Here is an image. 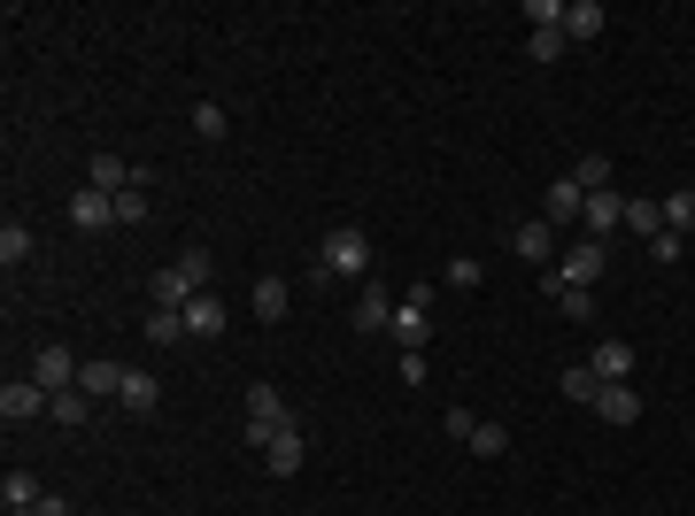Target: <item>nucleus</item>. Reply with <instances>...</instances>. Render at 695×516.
I'll use <instances>...</instances> for the list:
<instances>
[{"label":"nucleus","mask_w":695,"mask_h":516,"mask_svg":"<svg viewBox=\"0 0 695 516\" xmlns=\"http://www.w3.org/2000/svg\"><path fill=\"white\" fill-rule=\"evenodd\" d=\"M317 278H372V232H364V224L324 232V247H317Z\"/></svg>","instance_id":"1"},{"label":"nucleus","mask_w":695,"mask_h":516,"mask_svg":"<svg viewBox=\"0 0 695 516\" xmlns=\"http://www.w3.org/2000/svg\"><path fill=\"white\" fill-rule=\"evenodd\" d=\"M194 293H209V255H201V247H186L170 270L147 278V301H155V309H186Z\"/></svg>","instance_id":"2"},{"label":"nucleus","mask_w":695,"mask_h":516,"mask_svg":"<svg viewBox=\"0 0 695 516\" xmlns=\"http://www.w3.org/2000/svg\"><path fill=\"white\" fill-rule=\"evenodd\" d=\"M595 278H603V239H572V247L549 262V293H564V285H587V293H595Z\"/></svg>","instance_id":"3"},{"label":"nucleus","mask_w":695,"mask_h":516,"mask_svg":"<svg viewBox=\"0 0 695 516\" xmlns=\"http://www.w3.org/2000/svg\"><path fill=\"white\" fill-rule=\"evenodd\" d=\"M278 424H294V416H286L278 385H263V378H255V385H247V447H263V439H271Z\"/></svg>","instance_id":"4"},{"label":"nucleus","mask_w":695,"mask_h":516,"mask_svg":"<svg viewBox=\"0 0 695 516\" xmlns=\"http://www.w3.org/2000/svg\"><path fill=\"white\" fill-rule=\"evenodd\" d=\"M47 385L40 378H9V385H0V416H9V424H32V416H47Z\"/></svg>","instance_id":"5"},{"label":"nucleus","mask_w":695,"mask_h":516,"mask_svg":"<svg viewBox=\"0 0 695 516\" xmlns=\"http://www.w3.org/2000/svg\"><path fill=\"white\" fill-rule=\"evenodd\" d=\"M610 232H626V193L618 186L587 193V216H580V239H610Z\"/></svg>","instance_id":"6"},{"label":"nucleus","mask_w":695,"mask_h":516,"mask_svg":"<svg viewBox=\"0 0 695 516\" xmlns=\"http://www.w3.org/2000/svg\"><path fill=\"white\" fill-rule=\"evenodd\" d=\"M255 455H263V470H271V478H294V470H301V455H309V447H301V424H278Z\"/></svg>","instance_id":"7"},{"label":"nucleus","mask_w":695,"mask_h":516,"mask_svg":"<svg viewBox=\"0 0 695 516\" xmlns=\"http://www.w3.org/2000/svg\"><path fill=\"white\" fill-rule=\"evenodd\" d=\"M78 370H86V362H78L70 347H40V355H32V378H40L47 393H70V385H78Z\"/></svg>","instance_id":"8"},{"label":"nucleus","mask_w":695,"mask_h":516,"mask_svg":"<svg viewBox=\"0 0 695 516\" xmlns=\"http://www.w3.org/2000/svg\"><path fill=\"white\" fill-rule=\"evenodd\" d=\"M541 216H549L556 232H564V224H580V216H587V193H580V178H556V186L541 193Z\"/></svg>","instance_id":"9"},{"label":"nucleus","mask_w":695,"mask_h":516,"mask_svg":"<svg viewBox=\"0 0 695 516\" xmlns=\"http://www.w3.org/2000/svg\"><path fill=\"white\" fill-rule=\"evenodd\" d=\"M510 255H518V262H556V224H549V216L518 224V232H510Z\"/></svg>","instance_id":"10"},{"label":"nucleus","mask_w":695,"mask_h":516,"mask_svg":"<svg viewBox=\"0 0 695 516\" xmlns=\"http://www.w3.org/2000/svg\"><path fill=\"white\" fill-rule=\"evenodd\" d=\"M387 332L402 339V355H426V339H433V309H426V301H402Z\"/></svg>","instance_id":"11"},{"label":"nucleus","mask_w":695,"mask_h":516,"mask_svg":"<svg viewBox=\"0 0 695 516\" xmlns=\"http://www.w3.org/2000/svg\"><path fill=\"white\" fill-rule=\"evenodd\" d=\"M86 186H93V193H109V201H117V193H124V186H147V170H132V162H124V155H93V178H86Z\"/></svg>","instance_id":"12"},{"label":"nucleus","mask_w":695,"mask_h":516,"mask_svg":"<svg viewBox=\"0 0 695 516\" xmlns=\"http://www.w3.org/2000/svg\"><path fill=\"white\" fill-rule=\"evenodd\" d=\"M70 224H78V232H109V224H117V201L93 193V186H78V193H70Z\"/></svg>","instance_id":"13"},{"label":"nucleus","mask_w":695,"mask_h":516,"mask_svg":"<svg viewBox=\"0 0 695 516\" xmlns=\"http://www.w3.org/2000/svg\"><path fill=\"white\" fill-rule=\"evenodd\" d=\"M587 370H595L603 385H633V347H626V339H603V347L587 355Z\"/></svg>","instance_id":"14"},{"label":"nucleus","mask_w":695,"mask_h":516,"mask_svg":"<svg viewBox=\"0 0 695 516\" xmlns=\"http://www.w3.org/2000/svg\"><path fill=\"white\" fill-rule=\"evenodd\" d=\"M178 316H186V339H217V332H224V301H217V293H194Z\"/></svg>","instance_id":"15"},{"label":"nucleus","mask_w":695,"mask_h":516,"mask_svg":"<svg viewBox=\"0 0 695 516\" xmlns=\"http://www.w3.org/2000/svg\"><path fill=\"white\" fill-rule=\"evenodd\" d=\"M603 24H610L603 0H564V40H603Z\"/></svg>","instance_id":"16"},{"label":"nucleus","mask_w":695,"mask_h":516,"mask_svg":"<svg viewBox=\"0 0 695 516\" xmlns=\"http://www.w3.org/2000/svg\"><path fill=\"white\" fill-rule=\"evenodd\" d=\"M595 416H603V424H641V393H633V385H603V393H595Z\"/></svg>","instance_id":"17"},{"label":"nucleus","mask_w":695,"mask_h":516,"mask_svg":"<svg viewBox=\"0 0 695 516\" xmlns=\"http://www.w3.org/2000/svg\"><path fill=\"white\" fill-rule=\"evenodd\" d=\"M0 501H9V508H40V501H47V485H40V478H32L24 462H16L9 478H0Z\"/></svg>","instance_id":"18"},{"label":"nucleus","mask_w":695,"mask_h":516,"mask_svg":"<svg viewBox=\"0 0 695 516\" xmlns=\"http://www.w3.org/2000/svg\"><path fill=\"white\" fill-rule=\"evenodd\" d=\"M286 309H294V285H286V278H255V316H263V324H278Z\"/></svg>","instance_id":"19"},{"label":"nucleus","mask_w":695,"mask_h":516,"mask_svg":"<svg viewBox=\"0 0 695 516\" xmlns=\"http://www.w3.org/2000/svg\"><path fill=\"white\" fill-rule=\"evenodd\" d=\"M117 401H124L132 416H155V401H163V385H155L147 370H124V393H117Z\"/></svg>","instance_id":"20"},{"label":"nucleus","mask_w":695,"mask_h":516,"mask_svg":"<svg viewBox=\"0 0 695 516\" xmlns=\"http://www.w3.org/2000/svg\"><path fill=\"white\" fill-rule=\"evenodd\" d=\"M32 247H40V239H32V224H24V216L0 224V262H9V270H16V262H32Z\"/></svg>","instance_id":"21"},{"label":"nucleus","mask_w":695,"mask_h":516,"mask_svg":"<svg viewBox=\"0 0 695 516\" xmlns=\"http://www.w3.org/2000/svg\"><path fill=\"white\" fill-rule=\"evenodd\" d=\"M387 324H395L387 293H379V285H364V293H356V332H387Z\"/></svg>","instance_id":"22"},{"label":"nucleus","mask_w":695,"mask_h":516,"mask_svg":"<svg viewBox=\"0 0 695 516\" xmlns=\"http://www.w3.org/2000/svg\"><path fill=\"white\" fill-rule=\"evenodd\" d=\"M140 332H147V347H178V339H186V316H178V309H147Z\"/></svg>","instance_id":"23"},{"label":"nucleus","mask_w":695,"mask_h":516,"mask_svg":"<svg viewBox=\"0 0 695 516\" xmlns=\"http://www.w3.org/2000/svg\"><path fill=\"white\" fill-rule=\"evenodd\" d=\"M47 416H55L63 431H78V424L93 416V393H78V385H70V393H55V401H47Z\"/></svg>","instance_id":"24"},{"label":"nucleus","mask_w":695,"mask_h":516,"mask_svg":"<svg viewBox=\"0 0 695 516\" xmlns=\"http://www.w3.org/2000/svg\"><path fill=\"white\" fill-rule=\"evenodd\" d=\"M464 447H472V455H487V462H495V455H510V424H495V416H479V424H472V439H464Z\"/></svg>","instance_id":"25"},{"label":"nucleus","mask_w":695,"mask_h":516,"mask_svg":"<svg viewBox=\"0 0 695 516\" xmlns=\"http://www.w3.org/2000/svg\"><path fill=\"white\" fill-rule=\"evenodd\" d=\"M657 209H664V232H680V239L695 232V186H680V193H664Z\"/></svg>","instance_id":"26"},{"label":"nucleus","mask_w":695,"mask_h":516,"mask_svg":"<svg viewBox=\"0 0 695 516\" xmlns=\"http://www.w3.org/2000/svg\"><path fill=\"white\" fill-rule=\"evenodd\" d=\"M626 232H633V239H657V232H664V209L633 193V201H626Z\"/></svg>","instance_id":"27"},{"label":"nucleus","mask_w":695,"mask_h":516,"mask_svg":"<svg viewBox=\"0 0 695 516\" xmlns=\"http://www.w3.org/2000/svg\"><path fill=\"white\" fill-rule=\"evenodd\" d=\"M194 132H201V139H224V132H232V109H224V101H194Z\"/></svg>","instance_id":"28"},{"label":"nucleus","mask_w":695,"mask_h":516,"mask_svg":"<svg viewBox=\"0 0 695 516\" xmlns=\"http://www.w3.org/2000/svg\"><path fill=\"white\" fill-rule=\"evenodd\" d=\"M572 178H580V193H610V178H618V170H610V155H580V170H572Z\"/></svg>","instance_id":"29"},{"label":"nucleus","mask_w":695,"mask_h":516,"mask_svg":"<svg viewBox=\"0 0 695 516\" xmlns=\"http://www.w3.org/2000/svg\"><path fill=\"white\" fill-rule=\"evenodd\" d=\"M564 393H572V401H587V408H595V393H603V378H595V370H587V362H572V370H564Z\"/></svg>","instance_id":"30"},{"label":"nucleus","mask_w":695,"mask_h":516,"mask_svg":"<svg viewBox=\"0 0 695 516\" xmlns=\"http://www.w3.org/2000/svg\"><path fill=\"white\" fill-rule=\"evenodd\" d=\"M564 47H572V40H564V24H556V32H533V40H526V55H533V63H556Z\"/></svg>","instance_id":"31"},{"label":"nucleus","mask_w":695,"mask_h":516,"mask_svg":"<svg viewBox=\"0 0 695 516\" xmlns=\"http://www.w3.org/2000/svg\"><path fill=\"white\" fill-rule=\"evenodd\" d=\"M556 301H564V316H572V324H595V293H587V285H564Z\"/></svg>","instance_id":"32"},{"label":"nucleus","mask_w":695,"mask_h":516,"mask_svg":"<svg viewBox=\"0 0 695 516\" xmlns=\"http://www.w3.org/2000/svg\"><path fill=\"white\" fill-rule=\"evenodd\" d=\"M526 24H533V32H556V24H564V0H526Z\"/></svg>","instance_id":"33"},{"label":"nucleus","mask_w":695,"mask_h":516,"mask_svg":"<svg viewBox=\"0 0 695 516\" xmlns=\"http://www.w3.org/2000/svg\"><path fill=\"white\" fill-rule=\"evenodd\" d=\"M140 216H147V186H124L117 193V224H140Z\"/></svg>","instance_id":"34"},{"label":"nucleus","mask_w":695,"mask_h":516,"mask_svg":"<svg viewBox=\"0 0 695 516\" xmlns=\"http://www.w3.org/2000/svg\"><path fill=\"white\" fill-rule=\"evenodd\" d=\"M649 255H657V262H680V255H687V239H680V232H657V239H649Z\"/></svg>","instance_id":"35"},{"label":"nucleus","mask_w":695,"mask_h":516,"mask_svg":"<svg viewBox=\"0 0 695 516\" xmlns=\"http://www.w3.org/2000/svg\"><path fill=\"white\" fill-rule=\"evenodd\" d=\"M479 278H487V270H479V262H472V255H456V262H449V285H464V293H472V285H479Z\"/></svg>","instance_id":"36"},{"label":"nucleus","mask_w":695,"mask_h":516,"mask_svg":"<svg viewBox=\"0 0 695 516\" xmlns=\"http://www.w3.org/2000/svg\"><path fill=\"white\" fill-rule=\"evenodd\" d=\"M9 516H40V508H9Z\"/></svg>","instance_id":"37"}]
</instances>
